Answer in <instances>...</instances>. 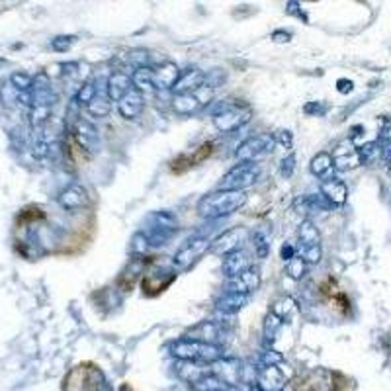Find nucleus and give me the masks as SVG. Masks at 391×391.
<instances>
[{
  "label": "nucleus",
  "instance_id": "nucleus-45",
  "mask_svg": "<svg viewBox=\"0 0 391 391\" xmlns=\"http://www.w3.org/2000/svg\"><path fill=\"white\" fill-rule=\"evenodd\" d=\"M274 143L284 149H292V145H294V135H292L289 129H280L278 133H274Z\"/></svg>",
  "mask_w": 391,
  "mask_h": 391
},
{
  "label": "nucleus",
  "instance_id": "nucleus-12",
  "mask_svg": "<svg viewBox=\"0 0 391 391\" xmlns=\"http://www.w3.org/2000/svg\"><path fill=\"white\" fill-rule=\"evenodd\" d=\"M260 282H262V276H260L259 268L249 266L247 270H243L239 276L227 282V292L229 294L251 295L252 292H257L260 288Z\"/></svg>",
  "mask_w": 391,
  "mask_h": 391
},
{
  "label": "nucleus",
  "instance_id": "nucleus-35",
  "mask_svg": "<svg viewBox=\"0 0 391 391\" xmlns=\"http://www.w3.org/2000/svg\"><path fill=\"white\" fill-rule=\"evenodd\" d=\"M153 247L149 243V239L145 237L143 231H137L135 235L132 237V243H129V252H132L133 259H145Z\"/></svg>",
  "mask_w": 391,
  "mask_h": 391
},
{
  "label": "nucleus",
  "instance_id": "nucleus-17",
  "mask_svg": "<svg viewBox=\"0 0 391 391\" xmlns=\"http://www.w3.org/2000/svg\"><path fill=\"white\" fill-rule=\"evenodd\" d=\"M241 364L233 358H222L215 364H212V372L215 376L219 377L222 382L229 385V387H239V382H241Z\"/></svg>",
  "mask_w": 391,
  "mask_h": 391
},
{
  "label": "nucleus",
  "instance_id": "nucleus-51",
  "mask_svg": "<svg viewBox=\"0 0 391 391\" xmlns=\"http://www.w3.org/2000/svg\"><path fill=\"white\" fill-rule=\"evenodd\" d=\"M272 39L276 44H288L289 39H292V34L286 30H276L272 31Z\"/></svg>",
  "mask_w": 391,
  "mask_h": 391
},
{
  "label": "nucleus",
  "instance_id": "nucleus-14",
  "mask_svg": "<svg viewBox=\"0 0 391 391\" xmlns=\"http://www.w3.org/2000/svg\"><path fill=\"white\" fill-rule=\"evenodd\" d=\"M257 385L262 391H282L286 385V374L280 366H260L257 370Z\"/></svg>",
  "mask_w": 391,
  "mask_h": 391
},
{
  "label": "nucleus",
  "instance_id": "nucleus-47",
  "mask_svg": "<svg viewBox=\"0 0 391 391\" xmlns=\"http://www.w3.org/2000/svg\"><path fill=\"white\" fill-rule=\"evenodd\" d=\"M303 112L307 114V116H323L327 112V108L321 102H307L305 104V108Z\"/></svg>",
  "mask_w": 391,
  "mask_h": 391
},
{
  "label": "nucleus",
  "instance_id": "nucleus-27",
  "mask_svg": "<svg viewBox=\"0 0 391 391\" xmlns=\"http://www.w3.org/2000/svg\"><path fill=\"white\" fill-rule=\"evenodd\" d=\"M247 268H249V266H247V254H244L243 249L237 252H231L227 257H223L222 270L229 280L239 276V274L243 272V270H247Z\"/></svg>",
  "mask_w": 391,
  "mask_h": 391
},
{
  "label": "nucleus",
  "instance_id": "nucleus-4",
  "mask_svg": "<svg viewBox=\"0 0 391 391\" xmlns=\"http://www.w3.org/2000/svg\"><path fill=\"white\" fill-rule=\"evenodd\" d=\"M145 237L149 239V243L153 249L157 247H163L172 239V237L178 233V219L174 217V214L170 212H153L149 215L147 222H145V227L141 229Z\"/></svg>",
  "mask_w": 391,
  "mask_h": 391
},
{
  "label": "nucleus",
  "instance_id": "nucleus-8",
  "mask_svg": "<svg viewBox=\"0 0 391 391\" xmlns=\"http://www.w3.org/2000/svg\"><path fill=\"white\" fill-rule=\"evenodd\" d=\"M174 280H177V270H174V266H153V268H149L147 272H145L143 282H141L143 294H161V292H164V289L169 288Z\"/></svg>",
  "mask_w": 391,
  "mask_h": 391
},
{
  "label": "nucleus",
  "instance_id": "nucleus-5",
  "mask_svg": "<svg viewBox=\"0 0 391 391\" xmlns=\"http://www.w3.org/2000/svg\"><path fill=\"white\" fill-rule=\"evenodd\" d=\"M252 118V110L244 104H222V108L214 114V126L217 132L231 133L247 126Z\"/></svg>",
  "mask_w": 391,
  "mask_h": 391
},
{
  "label": "nucleus",
  "instance_id": "nucleus-49",
  "mask_svg": "<svg viewBox=\"0 0 391 391\" xmlns=\"http://www.w3.org/2000/svg\"><path fill=\"white\" fill-rule=\"evenodd\" d=\"M355 89V82L348 81V79H339L337 81V90H339L340 94H348V92H352Z\"/></svg>",
  "mask_w": 391,
  "mask_h": 391
},
{
  "label": "nucleus",
  "instance_id": "nucleus-22",
  "mask_svg": "<svg viewBox=\"0 0 391 391\" xmlns=\"http://www.w3.org/2000/svg\"><path fill=\"white\" fill-rule=\"evenodd\" d=\"M310 170L313 177H317L319 180H332L335 178V163H332V155L327 151H321L311 159Z\"/></svg>",
  "mask_w": 391,
  "mask_h": 391
},
{
  "label": "nucleus",
  "instance_id": "nucleus-29",
  "mask_svg": "<svg viewBox=\"0 0 391 391\" xmlns=\"http://www.w3.org/2000/svg\"><path fill=\"white\" fill-rule=\"evenodd\" d=\"M377 145L382 151V161L387 164V169L391 170V119H382V126H380V133H377Z\"/></svg>",
  "mask_w": 391,
  "mask_h": 391
},
{
  "label": "nucleus",
  "instance_id": "nucleus-26",
  "mask_svg": "<svg viewBox=\"0 0 391 391\" xmlns=\"http://www.w3.org/2000/svg\"><path fill=\"white\" fill-rule=\"evenodd\" d=\"M311 247H321V235H319V229L315 227V223L305 219L297 229V251L311 249Z\"/></svg>",
  "mask_w": 391,
  "mask_h": 391
},
{
  "label": "nucleus",
  "instance_id": "nucleus-28",
  "mask_svg": "<svg viewBox=\"0 0 391 391\" xmlns=\"http://www.w3.org/2000/svg\"><path fill=\"white\" fill-rule=\"evenodd\" d=\"M139 274H145V259H133L129 260V264L126 266V270L122 272L119 276V284H122V288L132 289L135 280L139 278Z\"/></svg>",
  "mask_w": 391,
  "mask_h": 391
},
{
  "label": "nucleus",
  "instance_id": "nucleus-36",
  "mask_svg": "<svg viewBox=\"0 0 391 391\" xmlns=\"http://www.w3.org/2000/svg\"><path fill=\"white\" fill-rule=\"evenodd\" d=\"M112 100L108 98V94H98L92 102L86 106V112H89V116H92V118H106L108 114H110L112 110Z\"/></svg>",
  "mask_w": 391,
  "mask_h": 391
},
{
  "label": "nucleus",
  "instance_id": "nucleus-13",
  "mask_svg": "<svg viewBox=\"0 0 391 391\" xmlns=\"http://www.w3.org/2000/svg\"><path fill=\"white\" fill-rule=\"evenodd\" d=\"M332 163H335V170H352L360 167V155L352 139L340 141L337 149L332 151Z\"/></svg>",
  "mask_w": 391,
  "mask_h": 391
},
{
  "label": "nucleus",
  "instance_id": "nucleus-50",
  "mask_svg": "<svg viewBox=\"0 0 391 391\" xmlns=\"http://www.w3.org/2000/svg\"><path fill=\"white\" fill-rule=\"evenodd\" d=\"M295 252H297V249H295L294 244L286 243L284 247H282V252H280L282 260H284V262H289V260L295 257Z\"/></svg>",
  "mask_w": 391,
  "mask_h": 391
},
{
  "label": "nucleus",
  "instance_id": "nucleus-1",
  "mask_svg": "<svg viewBox=\"0 0 391 391\" xmlns=\"http://www.w3.org/2000/svg\"><path fill=\"white\" fill-rule=\"evenodd\" d=\"M170 355L182 362H190V364H204V366H212L217 360L225 358V348L222 345H209V342H202V340L194 339H178L170 345Z\"/></svg>",
  "mask_w": 391,
  "mask_h": 391
},
{
  "label": "nucleus",
  "instance_id": "nucleus-19",
  "mask_svg": "<svg viewBox=\"0 0 391 391\" xmlns=\"http://www.w3.org/2000/svg\"><path fill=\"white\" fill-rule=\"evenodd\" d=\"M223 337V329L219 323L215 321H202L196 327H192L186 339H194V340H202V342H209V345H217V340Z\"/></svg>",
  "mask_w": 391,
  "mask_h": 391
},
{
  "label": "nucleus",
  "instance_id": "nucleus-11",
  "mask_svg": "<svg viewBox=\"0 0 391 391\" xmlns=\"http://www.w3.org/2000/svg\"><path fill=\"white\" fill-rule=\"evenodd\" d=\"M249 231L244 227H233L222 233L219 237H215L212 243V252L219 254V257H227L231 252H237L243 249V243L247 241Z\"/></svg>",
  "mask_w": 391,
  "mask_h": 391
},
{
  "label": "nucleus",
  "instance_id": "nucleus-7",
  "mask_svg": "<svg viewBox=\"0 0 391 391\" xmlns=\"http://www.w3.org/2000/svg\"><path fill=\"white\" fill-rule=\"evenodd\" d=\"M274 135L270 133H260V135H252L249 139H244L235 151V157L241 163H254L259 157L272 153L274 149Z\"/></svg>",
  "mask_w": 391,
  "mask_h": 391
},
{
  "label": "nucleus",
  "instance_id": "nucleus-31",
  "mask_svg": "<svg viewBox=\"0 0 391 391\" xmlns=\"http://www.w3.org/2000/svg\"><path fill=\"white\" fill-rule=\"evenodd\" d=\"M84 384H86V391H114L102 370L98 368H86Z\"/></svg>",
  "mask_w": 391,
  "mask_h": 391
},
{
  "label": "nucleus",
  "instance_id": "nucleus-40",
  "mask_svg": "<svg viewBox=\"0 0 391 391\" xmlns=\"http://www.w3.org/2000/svg\"><path fill=\"white\" fill-rule=\"evenodd\" d=\"M286 272L289 274V278H294V280H302L305 272H307V264H305V260L300 257V254H295L294 259L286 262Z\"/></svg>",
  "mask_w": 391,
  "mask_h": 391
},
{
  "label": "nucleus",
  "instance_id": "nucleus-44",
  "mask_svg": "<svg viewBox=\"0 0 391 391\" xmlns=\"http://www.w3.org/2000/svg\"><path fill=\"white\" fill-rule=\"evenodd\" d=\"M18 96H20V90L14 89L10 82H6L2 89H0V98L4 104H18Z\"/></svg>",
  "mask_w": 391,
  "mask_h": 391
},
{
  "label": "nucleus",
  "instance_id": "nucleus-18",
  "mask_svg": "<svg viewBox=\"0 0 391 391\" xmlns=\"http://www.w3.org/2000/svg\"><path fill=\"white\" fill-rule=\"evenodd\" d=\"M89 204V192L82 188L81 184H71L66 186L65 190L59 194V206L66 212H73V209H81Z\"/></svg>",
  "mask_w": 391,
  "mask_h": 391
},
{
  "label": "nucleus",
  "instance_id": "nucleus-20",
  "mask_svg": "<svg viewBox=\"0 0 391 391\" xmlns=\"http://www.w3.org/2000/svg\"><path fill=\"white\" fill-rule=\"evenodd\" d=\"M143 108H145V98L135 89L118 102L119 116L126 119H137L141 116Z\"/></svg>",
  "mask_w": 391,
  "mask_h": 391
},
{
  "label": "nucleus",
  "instance_id": "nucleus-21",
  "mask_svg": "<svg viewBox=\"0 0 391 391\" xmlns=\"http://www.w3.org/2000/svg\"><path fill=\"white\" fill-rule=\"evenodd\" d=\"M321 194L325 196L327 202L335 206H345L348 199V188L347 184L339 180V178H332V180H327L321 184Z\"/></svg>",
  "mask_w": 391,
  "mask_h": 391
},
{
  "label": "nucleus",
  "instance_id": "nucleus-15",
  "mask_svg": "<svg viewBox=\"0 0 391 391\" xmlns=\"http://www.w3.org/2000/svg\"><path fill=\"white\" fill-rule=\"evenodd\" d=\"M204 84H206V73L196 69V66H190V69H186V71L180 73L177 84L172 86V92H174V96H178V94H188V92L202 89Z\"/></svg>",
  "mask_w": 391,
  "mask_h": 391
},
{
  "label": "nucleus",
  "instance_id": "nucleus-41",
  "mask_svg": "<svg viewBox=\"0 0 391 391\" xmlns=\"http://www.w3.org/2000/svg\"><path fill=\"white\" fill-rule=\"evenodd\" d=\"M10 84L14 86V89L22 90V92H28L34 86V76L28 73H24V71H18L10 76Z\"/></svg>",
  "mask_w": 391,
  "mask_h": 391
},
{
  "label": "nucleus",
  "instance_id": "nucleus-23",
  "mask_svg": "<svg viewBox=\"0 0 391 391\" xmlns=\"http://www.w3.org/2000/svg\"><path fill=\"white\" fill-rule=\"evenodd\" d=\"M132 81L133 89L141 92V94H153V92H157L155 69H151V66H139V69H135L132 74Z\"/></svg>",
  "mask_w": 391,
  "mask_h": 391
},
{
  "label": "nucleus",
  "instance_id": "nucleus-52",
  "mask_svg": "<svg viewBox=\"0 0 391 391\" xmlns=\"http://www.w3.org/2000/svg\"><path fill=\"white\" fill-rule=\"evenodd\" d=\"M2 63H4V61H2V59H0V65H2Z\"/></svg>",
  "mask_w": 391,
  "mask_h": 391
},
{
  "label": "nucleus",
  "instance_id": "nucleus-33",
  "mask_svg": "<svg viewBox=\"0 0 391 391\" xmlns=\"http://www.w3.org/2000/svg\"><path fill=\"white\" fill-rule=\"evenodd\" d=\"M190 387H192L194 391H227L229 390V385L215 376L214 372H209V374H206V376H202L198 382H194Z\"/></svg>",
  "mask_w": 391,
  "mask_h": 391
},
{
  "label": "nucleus",
  "instance_id": "nucleus-53",
  "mask_svg": "<svg viewBox=\"0 0 391 391\" xmlns=\"http://www.w3.org/2000/svg\"><path fill=\"white\" fill-rule=\"evenodd\" d=\"M122 391H127V387H124V390H122Z\"/></svg>",
  "mask_w": 391,
  "mask_h": 391
},
{
  "label": "nucleus",
  "instance_id": "nucleus-39",
  "mask_svg": "<svg viewBox=\"0 0 391 391\" xmlns=\"http://www.w3.org/2000/svg\"><path fill=\"white\" fill-rule=\"evenodd\" d=\"M96 96L98 92L96 86H94V82H82L81 89L76 92V96H74V102L79 104V106H89Z\"/></svg>",
  "mask_w": 391,
  "mask_h": 391
},
{
  "label": "nucleus",
  "instance_id": "nucleus-34",
  "mask_svg": "<svg viewBox=\"0 0 391 391\" xmlns=\"http://www.w3.org/2000/svg\"><path fill=\"white\" fill-rule=\"evenodd\" d=\"M295 310H297V305H295V302L292 297H280L278 302H274L270 313H274L276 317L280 319L282 323H288L289 319H292V315L295 313Z\"/></svg>",
  "mask_w": 391,
  "mask_h": 391
},
{
  "label": "nucleus",
  "instance_id": "nucleus-24",
  "mask_svg": "<svg viewBox=\"0 0 391 391\" xmlns=\"http://www.w3.org/2000/svg\"><path fill=\"white\" fill-rule=\"evenodd\" d=\"M178 76H180V69L177 66V63L172 61H167L161 66L155 69V84L157 90H172V86L177 84Z\"/></svg>",
  "mask_w": 391,
  "mask_h": 391
},
{
  "label": "nucleus",
  "instance_id": "nucleus-37",
  "mask_svg": "<svg viewBox=\"0 0 391 391\" xmlns=\"http://www.w3.org/2000/svg\"><path fill=\"white\" fill-rule=\"evenodd\" d=\"M358 155H360L362 164H374L377 159H382V151H380V145L377 141H370V143H364L362 147H358Z\"/></svg>",
  "mask_w": 391,
  "mask_h": 391
},
{
  "label": "nucleus",
  "instance_id": "nucleus-32",
  "mask_svg": "<svg viewBox=\"0 0 391 391\" xmlns=\"http://www.w3.org/2000/svg\"><path fill=\"white\" fill-rule=\"evenodd\" d=\"M252 247L259 259H266L270 252V231L266 227H259L252 231Z\"/></svg>",
  "mask_w": 391,
  "mask_h": 391
},
{
  "label": "nucleus",
  "instance_id": "nucleus-3",
  "mask_svg": "<svg viewBox=\"0 0 391 391\" xmlns=\"http://www.w3.org/2000/svg\"><path fill=\"white\" fill-rule=\"evenodd\" d=\"M212 231H214V227L207 229V231H202V233H196V235L190 237V239L174 252V257H172V266H174L177 272H186V270H190L207 251H212V243H214Z\"/></svg>",
  "mask_w": 391,
  "mask_h": 391
},
{
  "label": "nucleus",
  "instance_id": "nucleus-48",
  "mask_svg": "<svg viewBox=\"0 0 391 391\" xmlns=\"http://www.w3.org/2000/svg\"><path fill=\"white\" fill-rule=\"evenodd\" d=\"M286 14L295 16V18L303 20V22H307V16H305V12H303L302 6H300L297 2H288V4H286Z\"/></svg>",
  "mask_w": 391,
  "mask_h": 391
},
{
  "label": "nucleus",
  "instance_id": "nucleus-43",
  "mask_svg": "<svg viewBox=\"0 0 391 391\" xmlns=\"http://www.w3.org/2000/svg\"><path fill=\"white\" fill-rule=\"evenodd\" d=\"M282 362H284V356L274 348H266L260 355V366H280Z\"/></svg>",
  "mask_w": 391,
  "mask_h": 391
},
{
  "label": "nucleus",
  "instance_id": "nucleus-25",
  "mask_svg": "<svg viewBox=\"0 0 391 391\" xmlns=\"http://www.w3.org/2000/svg\"><path fill=\"white\" fill-rule=\"evenodd\" d=\"M249 300H251V295H243V294H229V292H225V294L215 302V310L219 311V313H223V315H233V313H237V311H241L249 303Z\"/></svg>",
  "mask_w": 391,
  "mask_h": 391
},
{
  "label": "nucleus",
  "instance_id": "nucleus-16",
  "mask_svg": "<svg viewBox=\"0 0 391 391\" xmlns=\"http://www.w3.org/2000/svg\"><path fill=\"white\" fill-rule=\"evenodd\" d=\"M106 90H108V98L112 102H119L122 98L127 96L133 90L132 76L124 71H114V73L106 79Z\"/></svg>",
  "mask_w": 391,
  "mask_h": 391
},
{
  "label": "nucleus",
  "instance_id": "nucleus-6",
  "mask_svg": "<svg viewBox=\"0 0 391 391\" xmlns=\"http://www.w3.org/2000/svg\"><path fill=\"white\" fill-rule=\"evenodd\" d=\"M260 177V167L257 163H239L233 169L225 172L217 190H233V192H244L247 188L254 186Z\"/></svg>",
  "mask_w": 391,
  "mask_h": 391
},
{
  "label": "nucleus",
  "instance_id": "nucleus-46",
  "mask_svg": "<svg viewBox=\"0 0 391 391\" xmlns=\"http://www.w3.org/2000/svg\"><path fill=\"white\" fill-rule=\"evenodd\" d=\"M295 170V155L294 153H289L280 161V174L284 178H292Z\"/></svg>",
  "mask_w": 391,
  "mask_h": 391
},
{
  "label": "nucleus",
  "instance_id": "nucleus-42",
  "mask_svg": "<svg viewBox=\"0 0 391 391\" xmlns=\"http://www.w3.org/2000/svg\"><path fill=\"white\" fill-rule=\"evenodd\" d=\"M76 44V36H59L51 39V49L57 53H65L69 51L73 45Z\"/></svg>",
  "mask_w": 391,
  "mask_h": 391
},
{
  "label": "nucleus",
  "instance_id": "nucleus-9",
  "mask_svg": "<svg viewBox=\"0 0 391 391\" xmlns=\"http://www.w3.org/2000/svg\"><path fill=\"white\" fill-rule=\"evenodd\" d=\"M73 135L79 147L84 149L89 155H96L100 151V132L96 126L84 118H76L73 124Z\"/></svg>",
  "mask_w": 391,
  "mask_h": 391
},
{
  "label": "nucleus",
  "instance_id": "nucleus-10",
  "mask_svg": "<svg viewBox=\"0 0 391 391\" xmlns=\"http://www.w3.org/2000/svg\"><path fill=\"white\" fill-rule=\"evenodd\" d=\"M209 98H212V89H207L206 84H204L202 89L194 90V92L174 96V100H172V108H174V112H177L178 116H190V114H196L198 110H202Z\"/></svg>",
  "mask_w": 391,
  "mask_h": 391
},
{
  "label": "nucleus",
  "instance_id": "nucleus-30",
  "mask_svg": "<svg viewBox=\"0 0 391 391\" xmlns=\"http://www.w3.org/2000/svg\"><path fill=\"white\" fill-rule=\"evenodd\" d=\"M325 370H319V372H311V374H307V376L303 377L302 391H332L331 376H327L325 380L321 382V377L325 376Z\"/></svg>",
  "mask_w": 391,
  "mask_h": 391
},
{
  "label": "nucleus",
  "instance_id": "nucleus-38",
  "mask_svg": "<svg viewBox=\"0 0 391 391\" xmlns=\"http://www.w3.org/2000/svg\"><path fill=\"white\" fill-rule=\"evenodd\" d=\"M282 323L280 319L276 317L274 313H268L264 319V340H266V347H272L274 340H276V337H278V331L282 329Z\"/></svg>",
  "mask_w": 391,
  "mask_h": 391
},
{
  "label": "nucleus",
  "instance_id": "nucleus-2",
  "mask_svg": "<svg viewBox=\"0 0 391 391\" xmlns=\"http://www.w3.org/2000/svg\"><path fill=\"white\" fill-rule=\"evenodd\" d=\"M247 204V194L233 190H215L198 202V214L204 219H222L233 215Z\"/></svg>",
  "mask_w": 391,
  "mask_h": 391
}]
</instances>
